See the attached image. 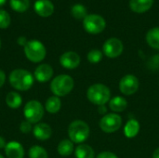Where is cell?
<instances>
[{"mask_svg": "<svg viewBox=\"0 0 159 158\" xmlns=\"http://www.w3.org/2000/svg\"><path fill=\"white\" fill-rule=\"evenodd\" d=\"M33 129H34V127H33L32 124H31L30 122H28L27 120L22 121V122L20 123V130L22 133H24V134L29 133L30 131L33 130Z\"/></svg>", "mask_w": 159, "mask_h": 158, "instance_id": "29", "label": "cell"}, {"mask_svg": "<svg viewBox=\"0 0 159 158\" xmlns=\"http://www.w3.org/2000/svg\"><path fill=\"white\" fill-rule=\"evenodd\" d=\"M96 158H117V156L111 152H102L99 154Z\"/></svg>", "mask_w": 159, "mask_h": 158, "instance_id": "30", "label": "cell"}, {"mask_svg": "<svg viewBox=\"0 0 159 158\" xmlns=\"http://www.w3.org/2000/svg\"><path fill=\"white\" fill-rule=\"evenodd\" d=\"M90 133L89 125L82 120L73 121L68 128V136L70 141L75 143L81 144L88 140Z\"/></svg>", "mask_w": 159, "mask_h": 158, "instance_id": "4", "label": "cell"}, {"mask_svg": "<svg viewBox=\"0 0 159 158\" xmlns=\"http://www.w3.org/2000/svg\"><path fill=\"white\" fill-rule=\"evenodd\" d=\"M6 103L11 109H18L22 103V99L18 92L10 91L6 96Z\"/></svg>", "mask_w": 159, "mask_h": 158, "instance_id": "19", "label": "cell"}, {"mask_svg": "<svg viewBox=\"0 0 159 158\" xmlns=\"http://www.w3.org/2000/svg\"><path fill=\"white\" fill-rule=\"evenodd\" d=\"M0 158H5V157H4L3 156H1V155H0Z\"/></svg>", "mask_w": 159, "mask_h": 158, "instance_id": "37", "label": "cell"}, {"mask_svg": "<svg viewBox=\"0 0 159 158\" xmlns=\"http://www.w3.org/2000/svg\"><path fill=\"white\" fill-rule=\"evenodd\" d=\"M61 107V99L57 96H52L49 97L46 103H45V108L48 113L49 114H57Z\"/></svg>", "mask_w": 159, "mask_h": 158, "instance_id": "18", "label": "cell"}, {"mask_svg": "<svg viewBox=\"0 0 159 158\" xmlns=\"http://www.w3.org/2000/svg\"><path fill=\"white\" fill-rule=\"evenodd\" d=\"M60 63L63 68L73 70L80 64V57L76 52L67 51L60 57Z\"/></svg>", "mask_w": 159, "mask_h": 158, "instance_id": "11", "label": "cell"}, {"mask_svg": "<svg viewBox=\"0 0 159 158\" xmlns=\"http://www.w3.org/2000/svg\"><path fill=\"white\" fill-rule=\"evenodd\" d=\"M89 101L98 106L104 105L111 97V92L108 87L103 84H94L90 86L87 91Z\"/></svg>", "mask_w": 159, "mask_h": 158, "instance_id": "3", "label": "cell"}, {"mask_svg": "<svg viewBox=\"0 0 159 158\" xmlns=\"http://www.w3.org/2000/svg\"><path fill=\"white\" fill-rule=\"evenodd\" d=\"M10 24V16L9 14L4 10L0 9V29H6Z\"/></svg>", "mask_w": 159, "mask_h": 158, "instance_id": "28", "label": "cell"}, {"mask_svg": "<svg viewBox=\"0 0 159 158\" xmlns=\"http://www.w3.org/2000/svg\"><path fill=\"white\" fill-rule=\"evenodd\" d=\"M139 131H140V124L135 119H130L129 121H128V123L124 128V133L126 137L129 139L137 136Z\"/></svg>", "mask_w": 159, "mask_h": 158, "instance_id": "20", "label": "cell"}, {"mask_svg": "<svg viewBox=\"0 0 159 158\" xmlns=\"http://www.w3.org/2000/svg\"><path fill=\"white\" fill-rule=\"evenodd\" d=\"M72 15L76 20H84L87 17V8L82 4H75L71 9Z\"/></svg>", "mask_w": 159, "mask_h": 158, "instance_id": "26", "label": "cell"}, {"mask_svg": "<svg viewBox=\"0 0 159 158\" xmlns=\"http://www.w3.org/2000/svg\"><path fill=\"white\" fill-rule=\"evenodd\" d=\"M75 155L76 158H94V151L92 147H90L88 144H79L75 150Z\"/></svg>", "mask_w": 159, "mask_h": 158, "instance_id": "21", "label": "cell"}, {"mask_svg": "<svg viewBox=\"0 0 159 158\" xmlns=\"http://www.w3.org/2000/svg\"><path fill=\"white\" fill-rule=\"evenodd\" d=\"M99 112H100V114H104V113H106V109L104 108V105L100 106V108H99Z\"/></svg>", "mask_w": 159, "mask_h": 158, "instance_id": "35", "label": "cell"}, {"mask_svg": "<svg viewBox=\"0 0 159 158\" xmlns=\"http://www.w3.org/2000/svg\"><path fill=\"white\" fill-rule=\"evenodd\" d=\"M154 0H129V7L135 13H144L153 6Z\"/></svg>", "mask_w": 159, "mask_h": 158, "instance_id": "16", "label": "cell"}, {"mask_svg": "<svg viewBox=\"0 0 159 158\" xmlns=\"http://www.w3.org/2000/svg\"><path fill=\"white\" fill-rule=\"evenodd\" d=\"M153 158H159V148L155 150V152L153 154Z\"/></svg>", "mask_w": 159, "mask_h": 158, "instance_id": "34", "label": "cell"}, {"mask_svg": "<svg viewBox=\"0 0 159 158\" xmlns=\"http://www.w3.org/2000/svg\"><path fill=\"white\" fill-rule=\"evenodd\" d=\"M23 115L25 120L31 124H37L44 116V107L38 101H30L23 108Z\"/></svg>", "mask_w": 159, "mask_h": 158, "instance_id": "6", "label": "cell"}, {"mask_svg": "<svg viewBox=\"0 0 159 158\" xmlns=\"http://www.w3.org/2000/svg\"><path fill=\"white\" fill-rule=\"evenodd\" d=\"M33 133L35 139L39 141H46L48 140L52 135V129L48 124L46 123H37L34 129Z\"/></svg>", "mask_w": 159, "mask_h": 158, "instance_id": "14", "label": "cell"}, {"mask_svg": "<svg viewBox=\"0 0 159 158\" xmlns=\"http://www.w3.org/2000/svg\"><path fill=\"white\" fill-rule=\"evenodd\" d=\"M53 76V69L49 64L43 63L36 67L34 73V77L40 83L48 82Z\"/></svg>", "mask_w": 159, "mask_h": 158, "instance_id": "12", "label": "cell"}, {"mask_svg": "<svg viewBox=\"0 0 159 158\" xmlns=\"http://www.w3.org/2000/svg\"><path fill=\"white\" fill-rule=\"evenodd\" d=\"M34 10L41 17H49L54 12V6L49 0H37L34 3Z\"/></svg>", "mask_w": 159, "mask_h": 158, "instance_id": "15", "label": "cell"}, {"mask_svg": "<svg viewBox=\"0 0 159 158\" xmlns=\"http://www.w3.org/2000/svg\"><path fill=\"white\" fill-rule=\"evenodd\" d=\"M7 0H0V7H2L5 3H6Z\"/></svg>", "mask_w": 159, "mask_h": 158, "instance_id": "36", "label": "cell"}, {"mask_svg": "<svg viewBox=\"0 0 159 158\" xmlns=\"http://www.w3.org/2000/svg\"><path fill=\"white\" fill-rule=\"evenodd\" d=\"M146 41L151 47L159 49V27L152 28L148 31L146 34Z\"/></svg>", "mask_w": 159, "mask_h": 158, "instance_id": "22", "label": "cell"}, {"mask_svg": "<svg viewBox=\"0 0 159 158\" xmlns=\"http://www.w3.org/2000/svg\"><path fill=\"white\" fill-rule=\"evenodd\" d=\"M9 83L12 88L20 91H26L32 88L34 85V77L27 70L24 69H15L8 76Z\"/></svg>", "mask_w": 159, "mask_h": 158, "instance_id": "1", "label": "cell"}, {"mask_svg": "<svg viewBox=\"0 0 159 158\" xmlns=\"http://www.w3.org/2000/svg\"><path fill=\"white\" fill-rule=\"evenodd\" d=\"M26 58L34 63L42 61L46 58L47 50L45 46L38 40H30L24 47Z\"/></svg>", "mask_w": 159, "mask_h": 158, "instance_id": "5", "label": "cell"}, {"mask_svg": "<svg viewBox=\"0 0 159 158\" xmlns=\"http://www.w3.org/2000/svg\"><path fill=\"white\" fill-rule=\"evenodd\" d=\"M6 145H7V142H6L5 139L2 136H0V149H5Z\"/></svg>", "mask_w": 159, "mask_h": 158, "instance_id": "33", "label": "cell"}, {"mask_svg": "<svg viewBox=\"0 0 159 158\" xmlns=\"http://www.w3.org/2000/svg\"><path fill=\"white\" fill-rule=\"evenodd\" d=\"M102 49H103V53L105 54V56H107L108 58L114 59V58L119 57L122 54L124 46L121 40H119L118 38L112 37L104 42Z\"/></svg>", "mask_w": 159, "mask_h": 158, "instance_id": "9", "label": "cell"}, {"mask_svg": "<svg viewBox=\"0 0 159 158\" xmlns=\"http://www.w3.org/2000/svg\"><path fill=\"white\" fill-rule=\"evenodd\" d=\"M5 82H6V74L2 70H0V88L5 84Z\"/></svg>", "mask_w": 159, "mask_h": 158, "instance_id": "32", "label": "cell"}, {"mask_svg": "<svg viewBox=\"0 0 159 158\" xmlns=\"http://www.w3.org/2000/svg\"><path fill=\"white\" fill-rule=\"evenodd\" d=\"M5 154L7 158H23L24 149L19 142L11 141L7 143L5 147Z\"/></svg>", "mask_w": 159, "mask_h": 158, "instance_id": "13", "label": "cell"}, {"mask_svg": "<svg viewBox=\"0 0 159 158\" xmlns=\"http://www.w3.org/2000/svg\"><path fill=\"white\" fill-rule=\"evenodd\" d=\"M57 150L61 156H69L74 152V142L70 140H62L59 143Z\"/></svg>", "mask_w": 159, "mask_h": 158, "instance_id": "23", "label": "cell"}, {"mask_svg": "<svg viewBox=\"0 0 159 158\" xmlns=\"http://www.w3.org/2000/svg\"><path fill=\"white\" fill-rule=\"evenodd\" d=\"M102 59V52L99 49H92L88 53V61L90 63H98Z\"/></svg>", "mask_w": 159, "mask_h": 158, "instance_id": "27", "label": "cell"}, {"mask_svg": "<svg viewBox=\"0 0 159 158\" xmlns=\"http://www.w3.org/2000/svg\"><path fill=\"white\" fill-rule=\"evenodd\" d=\"M109 107L115 113H121L128 107V102L120 96H116L110 101Z\"/></svg>", "mask_w": 159, "mask_h": 158, "instance_id": "17", "label": "cell"}, {"mask_svg": "<svg viewBox=\"0 0 159 158\" xmlns=\"http://www.w3.org/2000/svg\"><path fill=\"white\" fill-rule=\"evenodd\" d=\"M122 126V118L117 114H107L100 121V128L105 133L117 131Z\"/></svg>", "mask_w": 159, "mask_h": 158, "instance_id": "8", "label": "cell"}, {"mask_svg": "<svg viewBox=\"0 0 159 158\" xmlns=\"http://www.w3.org/2000/svg\"><path fill=\"white\" fill-rule=\"evenodd\" d=\"M83 26L89 34H98L105 29L106 22L102 16L97 14H89L83 20Z\"/></svg>", "mask_w": 159, "mask_h": 158, "instance_id": "7", "label": "cell"}, {"mask_svg": "<svg viewBox=\"0 0 159 158\" xmlns=\"http://www.w3.org/2000/svg\"><path fill=\"white\" fill-rule=\"evenodd\" d=\"M10 7L16 12H25L30 7L29 0H10Z\"/></svg>", "mask_w": 159, "mask_h": 158, "instance_id": "24", "label": "cell"}, {"mask_svg": "<svg viewBox=\"0 0 159 158\" xmlns=\"http://www.w3.org/2000/svg\"><path fill=\"white\" fill-rule=\"evenodd\" d=\"M28 156L29 158H48V153L47 151L45 150V148L41 147V146H38V145H34V146H32L30 149H29V152H28Z\"/></svg>", "mask_w": 159, "mask_h": 158, "instance_id": "25", "label": "cell"}, {"mask_svg": "<svg viewBox=\"0 0 159 158\" xmlns=\"http://www.w3.org/2000/svg\"><path fill=\"white\" fill-rule=\"evenodd\" d=\"M119 89L127 96L136 93L139 89V79L133 74H126L119 82Z\"/></svg>", "mask_w": 159, "mask_h": 158, "instance_id": "10", "label": "cell"}, {"mask_svg": "<svg viewBox=\"0 0 159 158\" xmlns=\"http://www.w3.org/2000/svg\"><path fill=\"white\" fill-rule=\"evenodd\" d=\"M17 42H18V44H19L20 46L25 47V45L27 44L28 40H27V39H26V37H24V36H20V37L18 38Z\"/></svg>", "mask_w": 159, "mask_h": 158, "instance_id": "31", "label": "cell"}, {"mask_svg": "<svg viewBox=\"0 0 159 158\" xmlns=\"http://www.w3.org/2000/svg\"><path fill=\"white\" fill-rule=\"evenodd\" d=\"M0 48H1V41H0Z\"/></svg>", "mask_w": 159, "mask_h": 158, "instance_id": "38", "label": "cell"}, {"mask_svg": "<svg viewBox=\"0 0 159 158\" xmlns=\"http://www.w3.org/2000/svg\"><path fill=\"white\" fill-rule=\"evenodd\" d=\"M74 79L68 74H60L50 83V90L57 97H63L69 94L74 88Z\"/></svg>", "mask_w": 159, "mask_h": 158, "instance_id": "2", "label": "cell"}]
</instances>
